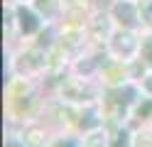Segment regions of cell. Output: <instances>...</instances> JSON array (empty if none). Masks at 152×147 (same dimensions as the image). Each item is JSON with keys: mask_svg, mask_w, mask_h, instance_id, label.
Here are the masks:
<instances>
[{"mask_svg": "<svg viewBox=\"0 0 152 147\" xmlns=\"http://www.w3.org/2000/svg\"><path fill=\"white\" fill-rule=\"evenodd\" d=\"M137 49H140V37L132 29H115L113 37L108 39V54L115 61L130 64L137 56Z\"/></svg>", "mask_w": 152, "mask_h": 147, "instance_id": "obj_1", "label": "cell"}, {"mask_svg": "<svg viewBox=\"0 0 152 147\" xmlns=\"http://www.w3.org/2000/svg\"><path fill=\"white\" fill-rule=\"evenodd\" d=\"M15 27L22 37H34L42 32L44 27V17L37 12L34 7L25 5V3H17L15 5Z\"/></svg>", "mask_w": 152, "mask_h": 147, "instance_id": "obj_2", "label": "cell"}, {"mask_svg": "<svg viewBox=\"0 0 152 147\" xmlns=\"http://www.w3.org/2000/svg\"><path fill=\"white\" fill-rule=\"evenodd\" d=\"M42 69H47V52L42 47H30L25 52H20L17 59H15V71L20 76L39 74Z\"/></svg>", "mask_w": 152, "mask_h": 147, "instance_id": "obj_3", "label": "cell"}, {"mask_svg": "<svg viewBox=\"0 0 152 147\" xmlns=\"http://www.w3.org/2000/svg\"><path fill=\"white\" fill-rule=\"evenodd\" d=\"M113 20L120 29H135L140 27V7H137V0H118L110 10Z\"/></svg>", "mask_w": 152, "mask_h": 147, "instance_id": "obj_4", "label": "cell"}, {"mask_svg": "<svg viewBox=\"0 0 152 147\" xmlns=\"http://www.w3.org/2000/svg\"><path fill=\"white\" fill-rule=\"evenodd\" d=\"M37 96L32 91H27L22 96H12L7 98V110H10L12 118H32L37 113Z\"/></svg>", "mask_w": 152, "mask_h": 147, "instance_id": "obj_5", "label": "cell"}, {"mask_svg": "<svg viewBox=\"0 0 152 147\" xmlns=\"http://www.w3.org/2000/svg\"><path fill=\"white\" fill-rule=\"evenodd\" d=\"M88 37L93 39V42H108V39L113 37V15H96L88 22Z\"/></svg>", "mask_w": 152, "mask_h": 147, "instance_id": "obj_6", "label": "cell"}, {"mask_svg": "<svg viewBox=\"0 0 152 147\" xmlns=\"http://www.w3.org/2000/svg\"><path fill=\"white\" fill-rule=\"evenodd\" d=\"M61 98H66V103H76V101H91V93L83 78H64L61 81Z\"/></svg>", "mask_w": 152, "mask_h": 147, "instance_id": "obj_7", "label": "cell"}, {"mask_svg": "<svg viewBox=\"0 0 152 147\" xmlns=\"http://www.w3.org/2000/svg\"><path fill=\"white\" fill-rule=\"evenodd\" d=\"M22 142L27 147H49V132L42 125H27L22 132Z\"/></svg>", "mask_w": 152, "mask_h": 147, "instance_id": "obj_8", "label": "cell"}, {"mask_svg": "<svg viewBox=\"0 0 152 147\" xmlns=\"http://www.w3.org/2000/svg\"><path fill=\"white\" fill-rule=\"evenodd\" d=\"M61 0H34V10L37 12H39L47 22H49V20H54L56 15H59V10H61Z\"/></svg>", "mask_w": 152, "mask_h": 147, "instance_id": "obj_9", "label": "cell"}, {"mask_svg": "<svg viewBox=\"0 0 152 147\" xmlns=\"http://www.w3.org/2000/svg\"><path fill=\"white\" fill-rule=\"evenodd\" d=\"M108 145H110V137L103 130V125L88 130V135L83 137V147H108Z\"/></svg>", "mask_w": 152, "mask_h": 147, "instance_id": "obj_10", "label": "cell"}, {"mask_svg": "<svg viewBox=\"0 0 152 147\" xmlns=\"http://www.w3.org/2000/svg\"><path fill=\"white\" fill-rule=\"evenodd\" d=\"M137 61H140L142 66H145V69H152V32H147L145 37H140Z\"/></svg>", "mask_w": 152, "mask_h": 147, "instance_id": "obj_11", "label": "cell"}, {"mask_svg": "<svg viewBox=\"0 0 152 147\" xmlns=\"http://www.w3.org/2000/svg\"><path fill=\"white\" fill-rule=\"evenodd\" d=\"M101 66H103V64H101L98 56H86V59L81 56V61H76V71L83 74V78H88L91 74H96Z\"/></svg>", "mask_w": 152, "mask_h": 147, "instance_id": "obj_12", "label": "cell"}, {"mask_svg": "<svg viewBox=\"0 0 152 147\" xmlns=\"http://www.w3.org/2000/svg\"><path fill=\"white\" fill-rule=\"evenodd\" d=\"M137 7H140V22L142 27L152 32V0H137Z\"/></svg>", "mask_w": 152, "mask_h": 147, "instance_id": "obj_13", "label": "cell"}, {"mask_svg": "<svg viewBox=\"0 0 152 147\" xmlns=\"http://www.w3.org/2000/svg\"><path fill=\"white\" fill-rule=\"evenodd\" d=\"M132 118H137V120L152 118V101H150V98H142V101L135 103V108H132Z\"/></svg>", "mask_w": 152, "mask_h": 147, "instance_id": "obj_14", "label": "cell"}, {"mask_svg": "<svg viewBox=\"0 0 152 147\" xmlns=\"http://www.w3.org/2000/svg\"><path fill=\"white\" fill-rule=\"evenodd\" d=\"M130 147H152V132L150 130H137L130 137Z\"/></svg>", "mask_w": 152, "mask_h": 147, "instance_id": "obj_15", "label": "cell"}, {"mask_svg": "<svg viewBox=\"0 0 152 147\" xmlns=\"http://www.w3.org/2000/svg\"><path fill=\"white\" fill-rule=\"evenodd\" d=\"M140 86H142V91L147 96H152V69H147V71L140 76Z\"/></svg>", "mask_w": 152, "mask_h": 147, "instance_id": "obj_16", "label": "cell"}, {"mask_svg": "<svg viewBox=\"0 0 152 147\" xmlns=\"http://www.w3.org/2000/svg\"><path fill=\"white\" fill-rule=\"evenodd\" d=\"M49 147H81V145H79V140H71V137H66V140L59 137V140H54Z\"/></svg>", "mask_w": 152, "mask_h": 147, "instance_id": "obj_17", "label": "cell"}, {"mask_svg": "<svg viewBox=\"0 0 152 147\" xmlns=\"http://www.w3.org/2000/svg\"><path fill=\"white\" fill-rule=\"evenodd\" d=\"M3 147H27V145L22 142V137H15V135H10V137L5 140V145H3Z\"/></svg>", "mask_w": 152, "mask_h": 147, "instance_id": "obj_18", "label": "cell"}, {"mask_svg": "<svg viewBox=\"0 0 152 147\" xmlns=\"http://www.w3.org/2000/svg\"><path fill=\"white\" fill-rule=\"evenodd\" d=\"M15 3H25V0H15Z\"/></svg>", "mask_w": 152, "mask_h": 147, "instance_id": "obj_19", "label": "cell"}]
</instances>
